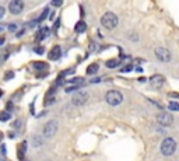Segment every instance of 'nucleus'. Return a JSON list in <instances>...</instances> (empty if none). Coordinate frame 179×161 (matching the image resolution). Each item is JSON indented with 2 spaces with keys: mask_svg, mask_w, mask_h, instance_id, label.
I'll list each match as a JSON object with an SVG mask.
<instances>
[{
  "mask_svg": "<svg viewBox=\"0 0 179 161\" xmlns=\"http://www.w3.org/2000/svg\"><path fill=\"white\" fill-rule=\"evenodd\" d=\"M101 24H102V27H105L106 30H113V28H116L117 24H119V18H117V16L115 14V13L106 12L105 14L101 17Z\"/></svg>",
  "mask_w": 179,
  "mask_h": 161,
  "instance_id": "obj_1",
  "label": "nucleus"
},
{
  "mask_svg": "<svg viewBox=\"0 0 179 161\" xmlns=\"http://www.w3.org/2000/svg\"><path fill=\"white\" fill-rule=\"evenodd\" d=\"M176 150V140L173 137H165L161 141V153L165 157H169Z\"/></svg>",
  "mask_w": 179,
  "mask_h": 161,
  "instance_id": "obj_2",
  "label": "nucleus"
},
{
  "mask_svg": "<svg viewBox=\"0 0 179 161\" xmlns=\"http://www.w3.org/2000/svg\"><path fill=\"white\" fill-rule=\"evenodd\" d=\"M105 101L108 102L111 107H117V105H120L123 102V95H122V93L117 90H109V91H106V94H105Z\"/></svg>",
  "mask_w": 179,
  "mask_h": 161,
  "instance_id": "obj_3",
  "label": "nucleus"
},
{
  "mask_svg": "<svg viewBox=\"0 0 179 161\" xmlns=\"http://www.w3.org/2000/svg\"><path fill=\"white\" fill-rule=\"evenodd\" d=\"M59 129V123L56 119H52V121H48L46 123H45L44 129H42V136L46 139H50L53 137V136L56 135V132H57Z\"/></svg>",
  "mask_w": 179,
  "mask_h": 161,
  "instance_id": "obj_4",
  "label": "nucleus"
},
{
  "mask_svg": "<svg viewBox=\"0 0 179 161\" xmlns=\"http://www.w3.org/2000/svg\"><path fill=\"white\" fill-rule=\"evenodd\" d=\"M154 55H155L157 59L162 63H168V62H171V59H172L171 52L168 51L167 48H162V46H158V48L154 49Z\"/></svg>",
  "mask_w": 179,
  "mask_h": 161,
  "instance_id": "obj_5",
  "label": "nucleus"
},
{
  "mask_svg": "<svg viewBox=\"0 0 179 161\" xmlns=\"http://www.w3.org/2000/svg\"><path fill=\"white\" fill-rule=\"evenodd\" d=\"M8 12L13 16H18L24 12V2L22 0H11L8 4Z\"/></svg>",
  "mask_w": 179,
  "mask_h": 161,
  "instance_id": "obj_6",
  "label": "nucleus"
},
{
  "mask_svg": "<svg viewBox=\"0 0 179 161\" xmlns=\"http://www.w3.org/2000/svg\"><path fill=\"white\" fill-rule=\"evenodd\" d=\"M87 101H88V93H85V91H78L71 98V104L74 107H83Z\"/></svg>",
  "mask_w": 179,
  "mask_h": 161,
  "instance_id": "obj_7",
  "label": "nucleus"
},
{
  "mask_svg": "<svg viewBox=\"0 0 179 161\" xmlns=\"http://www.w3.org/2000/svg\"><path fill=\"white\" fill-rule=\"evenodd\" d=\"M155 119H157V123H159L161 126H164V127L171 126V125H172V122H173L172 115H171V113H168V112H159L158 115L155 116Z\"/></svg>",
  "mask_w": 179,
  "mask_h": 161,
  "instance_id": "obj_8",
  "label": "nucleus"
},
{
  "mask_svg": "<svg viewBox=\"0 0 179 161\" xmlns=\"http://www.w3.org/2000/svg\"><path fill=\"white\" fill-rule=\"evenodd\" d=\"M150 84L153 85V87H155V88H161L162 85L165 84V79H164V76H161V74H154V76H151V79H150Z\"/></svg>",
  "mask_w": 179,
  "mask_h": 161,
  "instance_id": "obj_9",
  "label": "nucleus"
},
{
  "mask_svg": "<svg viewBox=\"0 0 179 161\" xmlns=\"http://www.w3.org/2000/svg\"><path fill=\"white\" fill-rule=\"evenodd\" d=\"M60 56H62V49H60V46H59V45L53 46V48L50 49V52L48 53L49 60H57V59H60Z\"/></svg>",
  "mask_w": 179,
  "mask_h": 161,
  "instance_id": "obj_10",
  "label": "nucleus"
},
{
  "mask_svg": "<svg viewBox=\"0 0 179 161\" xmlns=\"http://www.w3.org/2000/svg\"><path fill=\"white\" fill-rule=\"evenodd\" d=\"M27 146H28V143L24 140V141H21V143H20L18 149H17V155H18V160L20 161H24L25 153H27Z\"/></svg>",
  "mask_w": 179,
  "mask_h": 161,
  "instance_id": "obj_11",
  "label": "nucleus"
},
{
  "mask_svg": "<svg viewBox=\"0 0 179 161\" xmlns=\"http://www.w3.org/2000/svg\"><path fill=\"white\" fill-rule=\"evenodd\" d=\"M74 31L77 32V34H83V32L87 31V24L84 23L83 20H78V23L74 25Z\"/></svg>",
  "mask_w": 179,
  "mask_h": 161,
  "instance_id": "obj_12",
  "label": "nucleus"
},
{
  "mask_svg": "<svg viewBox=\"0 0 179 161\" xmlns=\"http://www.w3.org/2000/svg\"><path fill=\"white\" fill-rule=\"evenodd\" d=\"M44 144V137L39 135H34L32 136V146L34 147H41Z\"/></svg>",
  "mask_w": 179,
  "mask_h": 161,
  "instance_id": "obj_13",
  "label": "nucleus"
},
{
  "mask_svg": "<svg viewBox=\"0 0 179 161\" xmlns=\"http://www.w3.org/2000/svg\"><path fill=\"white\" fill-rule=\"evenodd\" d=\"M48 34H49V28H48V27H44V28H41V30H39V32L36 34V39L42 41L45 37H48Z\"/></svg>",
  "mask_w": 179,
  "mask_h": 161,
  "instance_id": "obj_14",
  "label": "nucleus"
},
{
  "mask_svg": "<svg viewBox=\"0 0 179 161\" xmlns=\"http://www.w3.org/2000/svg\"><path fill=\"white\" fill-rule=\"evenodd\" d=\"M119 65H120L119 59H109V60H106V63H105V66L108 69H116Z\"/></svg>",
  "mask_w": 179,
  "mask_h": 161,
  "instance_id": "obj_15",
  "label": "nucleus"
},
{
  "mask_svg": "<svg viewBox=\"0 0 179 161\" xmlns=\"http://www.w3.org/2000/svg\"><path fill=\"white\" fill-rule=\"evenodd\" d=\"M98 69H99V66H98L97 63H92V65H90L88 67H87V74L92 76V74H95L98 71Z\"/></svg>",
  "mask_w": 179,
  "mask_h": 161,
  "instance_id": "obj_16",
  "label": "nucleus"
},
{
  "mask_svg": "<svg viewBox=\"0 0 179 161\" xmlns=\"http://www.w3.org/2000/svg\"><path fill=\"white\" fill-rule=\"evenodd\" d=\"M67 83H69V84H73V85H81L84 83V79L83 77H73V79L67 80Z\"/></svg>",
  "mask_w": 179,
  "mask_h": 161,
  "instance_id": "obj_17",
  "label": "nucleus"
},
{
  "mask_svg": "<svg viewBox=\"0 0 179 161\" xmlns=\"http://www.w3.org/2000/svg\"><path fill=\"white\" fill-rule=\"evenodd\" d=\"M32 67L35 69V70H45V69L48 67V65L45 62H34Z\"/></svg>",
  "mask_w": 179,
  "mask_h": 161,
  "instance_id": "obj_18",
  "label": "nucleus"
},
{
  "mask_svg": "<svg viewBox=\"0 0 179 161\" xmlns=\"http://www.w3.org/2000/svg\"><path fill=\"white\" fill-rule=\"evenodd\" d=\"M10 118H11V113L8 112V111H2V112H0V121L2 122L10 121Z\"/></svg>",
  "mask_w": 179,
  "mask_h": 161,
  "instance_id": "obj_19",
  "label": "nucleus"
},
{
  "mask_svg": "<svg viewBox=\"0 0 179 161\" xmlns=\"http://www.w3.org/2000/svg\"><path fill=\"white\" fill-rule=\"evenodd\" d=\"M48 14H49V9L46 7V9H44V12L41 13V16H39L38 18H36V20H38V23H42V21H44L45 18L48 17Z\"/></svg>",
  "mask_w": 179,
  "mask_h": 161,
  "instance_id": "obj_20",
  "label": "nucleus"
},
{
  "mask_svg": "<svg viewBox=\"0 0 179 161\" xmlns=\"http://www.w3.org/2000/svg\"><path fill=\"white\" fill-rule=\"evenodd\" d=\"M168 108H169L171 111H179V102L169 101L168 102Z\"/></svg>",
  "mask_w": 179,
  "mask_h": 161,
  "instance_id": "obj_21",
  "label": "nucleus"
},
{
  "mask_svg": "<svg viewBox=\"0 0 179 161\" xmlns=\"http://www.w3.org/2000/svg\"><path fill=\"white\" fill-rule=\"evenodd\" d=\"M14 77V71H7V73L4 74V77H3V79H4V81H8V80H11Z\"/></svg>",
  "mask_w": 179,
  "mask_h": 161,
  "instance_id": "obj_22",
  "label": "nucleus"
},
{
  "mask_svg": "<svg viewBox=\"0 0 179 161\" xmlns=\"http://www.w3.org/2000/svg\"><path fill=\"white\" fill-rule=\"evenodd\" d=\"M50 4H52L53 7H60L62 4H63V0H52Z\"/></svg>",
  "mask_w": 179,
  "mask_h": 161,
  "instance_id": "obj_23",
  "label": "nucleus"
},
{
  "mask_svg": "<svg viewBox=\"0 0 179 161\" xmlns=\"http://www.w3.org/2000/svg\"><path fill=\"white\" fill-rule=\"evenodd\" d=\"M34 52H35L36 55H42L45 52V49H44V46H35V48H34Z\"/></svg>",
  "mask_w": 179,
  "mask_h": 161,
  "instance_id": "obj_24",
  "label": "nucleus"
},
{
  "mask_svg": "<svg viewBox=\"0 0 179 161\" xmlns=\"http://www.w3.org/2000/svg\"><path fill=\"white\" fill-rule=\"evenodd\" d=\"M7 30L10 32H16L17 31V24H8L7 25Z\"/></svg>",
  "mask_w": 179,
  "mask_h": 161,
  "instance_id": "obj_25",
  "label": "nucleus"
},
{
  "mask_svg": "<svg viewBox=\"0 0 179 161\" xmlns=\"http://www.w3.org/2000/svg\"><path fill=\"white\" fill-rule=\"evenodd\" d=\"M25 31H27V30H25V27H22V28L21 30H20V32H17V37H22V35H24L25 34Z\"/></svg>",
  "mask_w": 179,
  "mask_h": 161,
  "instance_id": "obj_26",
  "label": "nucleus"
},
{
  "mask_svg": "<svg viewBox=\"0 0 179 161\" xmlns=\"http://www.w3.org/2000/svg\"><path fill=\"white\" fill-rule=\"evenodd\" d=\"M4 14H6V9L3 6H0V20L4 17Z\"/></svg>",
  "mask_w": 179,
  "mask_h": 161,
  "instance_id": "obj_27",
  "label": "nucleus"
},
{
  "mask_svg": "<svg viewBox=\"0 0 179 161\" xmlns=\"http://www.w3.org/2000/svg\"><path fill=\"white\" fill-rule=\"evenodd\" d=\"M131 69H133V66H126V67L120 69V71H122V73H123V71H125V73H126V71H130Z\"/></svg>",
  "mask_w": 179,
  "mask_h": 161,
  "instance_id": "obj_28",
  "label": "nucleus"
},
{
  "mask_svg": "<svg viewBox=\"0 0 179 161\" xmlns=\"http://www.w3.org/2000/svg\"><path fill=\"white\" fill-rule=\"evenodd\" d=\"M21 121H17V122H14V125H13V126L14 127H16V129H20V127H21Z\"/></svg>",
  "mask_w": 179,
  "mask_h": 161,
  "instance_id": "obj_29",
  "label": "nucleus"
},
{
  "mask_svg": "<svg viewBox=\"0 0 179 161\" xmlns=\"http://www.w3.org/2000/svg\"><path fill=\"white\" fill-rule=\"evenodd\" d=\"M59 24H60V21H56V23H55V25H53V31H56V30H57V27H59Z\"/></svg>",
  "mask_w": 179,
  "mask_h": 161,
  "instance_id": "obj_30",
  "label": "nucleus"
},
{
  "mask_svg": "<svg viewBox=\"0 0 179 161\" xmlns=\"http://www.w3.org/2000/svg\"><path fill=\"white\" fill-rule=\"evenodd\" d=\"M130 39H134V41H137V39H139V37H137L136 34H131V35H130Z\"/></svg>",
  "mask_w": 179,
  "mask_h": 161,
  "instance_id": "obj_31",
  "label": "nucleus"
},
{
  "mask_svg": "<svg viewBox=\"0 0 179 161\" xmlns=\"http://www.w3.org/2000/svg\"><path fill=\"white\" fill-rule=\"evenodd\" d=\"M4 30H6V25H4V24H0V34H2Z\"/></svg>",
  "mask_w": 179,
  "mask_h": 161,
  "instance_id": "obj_32",
  "label": "nucleus"
},
{
  "mask_svg": "<svg viewBox=\"0 0 179 161\" xmlns=\"http://www.w3.org/2000/svg\"><path fill=\"white\" fill-rule=\"evenodd\" d=\"M2 153H3V154H6V153H7V149H6V146H4V144H3V146H2Z\"/></svg>",
  "mask_w": 179,
  "mask_h": 161,
  "instance_id": "obj_33",
  "label": "nucleus"
},
{
  "mask_svg": "<svg viewBox=\"0 0 179 161\" xmlns=\"http://www.w3.org/2000/svg\"><path fill=\"white\" fill-rule=\"evenodd\" d=\"M169 97H175V98H179V94H176V93H171V94H169Z\"/></svg>",
  "mask_w": 179,
  "mask_h": 161,
  "instance_id": "obj_34",
  "label": "nucleus"
},
{
  "mask_svg": "<svg viewBox=\"0 0 179 161\" xmlns=\"http://www.w3.org/2000/svg\"><path fill=\"white\" fill-rule=\"evenodd\" d=\"M94 49H95V42H92V44H91V46H90V51L92 52V51H94Z\"/></svg>",
  "mask_w": 179,
  "mask_h": 161,
  "instance_id": "obj_35",
  "label": "nucleus"
},
{
  "mask_svg": "<svg viewBox=\"0 0 179 161\" xmlns=\"http://www.w3.org/2000/svg\"><path fill=\"white\" fill-rule=\"evenodd\" d=\"M4 41H6V39H4V38H3V37H0V46H2V45H3V44H4Z\"/></svg>",
  "mask_w": 179,
  "mask_h": 161,
  "instance_id": "obj_36",
  "label": "nucleus"
},
{
  "mask_svg": "<svg viewBox=\"0 0 179 161\" xmlns=\"http://www.w3.org/2000/svg\"><path fill=\"white\" fill-rule=\"evenodd\" d=\"M98 81H101V79H92L91 80V83H98Z\"/></svg>",
  "mask_w": 179,
  "mask_h": 161,
  "instance_id": "obj_37",
  "label": "nucleus"
},
{
  "mask_svg": "<svg viewBox=\"0 0 179 161\" xmlns=\"http://www.w3.org/2000/svg\"><path fill=\"white\" fill-rule=\"evenodd\" d=\"M7 108H8V109H11V108H13V104H11V102H8V104H7Z\"/></svg>",
  "mask_w": 179,
  "mask_h": 161,
  "instance_id": "obj_38",
  "label": "nucleus"
},
{
  "mask_svg": "<svg viewBox=\"0 0 179 161\" xmlns=\"http://www.w3.org/2000/svg\"><path fill=\"white\" fill-rule=\"evenodd\" d=\"M2 139H3V135H2V133H0V140H2Z\"/></svg>",
  "mask_w": 179,
  "mask_h": 161,
  "instance_id": "obj_39",
  "label": "nucleus"
},
{
  "mask_svg": "<svg viewBox=\"0 0 179 161\" xmlns=\"http://www.w3.org/2000/svg\"><path fill=\"white\" fill-rule=\"evenodd\" d=\"M0 97H2V90H0Z\"/></svg>",
  "mask_w": 179,
  "mask_h": 161,
  "instance_id": "obj_40",
  "label": "nucleus"
},
{
  "mask_svg": "<svg viewBox=\"0 0 179 161\" xmlns=\"http://www.w3.org/2000/svg\"><path fill=\"white\" fill-rule=\"evenodd\" d=\"M0 161H4V160H0Z\"/></svg>",
  "mask_w": 179,
  "mask_h": 161,
  "instance_id": "obj_41",
  "label": "nucleus"
}]
</instances>
